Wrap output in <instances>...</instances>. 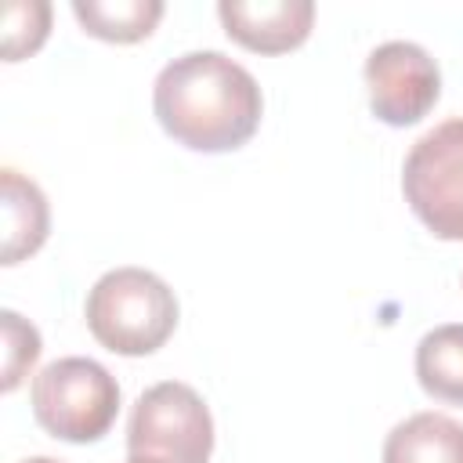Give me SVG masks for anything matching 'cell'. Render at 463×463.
Masks as SVG:
<instances>
[{
  "label": "cell",
  "instance_id": "1",
  "mask_svg": "<svg viewBox=\"0 0 463 463\" xmlns=\"http://www.w3.org/2000/svg\"><path fill=\"white\" fill-rule=\"evenodd\" d=\"M152 112L166 137L192 152L242 148L264 116V94L246 65L221 51H188L152 83Z\"/></svg>",
  "mask_w": 463,
  "mask_h": 463
},
{
  "label": "cell",
  "instance_id": "2",
  "mask_svg": "<svg viewBox=\"0 0 463 463\" xmlns=\"http://www.w3.org/2000/svg\"><path fill=\"white\" fill-rule=\"evenodd\" d=\"M90 336L123 358H141L159 351L177 329V297L174 289L145 268H112L105 271L83 304Z\"/></svg>",
  "mask_w": 463,
  "mask_h": 463
},
{
  "label": "cell",
  "instance_id": "3",
  "mask_svg": "<svg viewBox=\"0 0 463 463\" xmlns=\"http://www.w3.org/2000/svg\"><path fill=\"white\" fill-rule=\"evenodd\" d=\"M29 402L36 423L51 438L87 445L112 430L119 416V383L101 362L69 354L33 376Z\"/></svg>",
  "mask_w": 463,
  "mask_h": 463
},
{
  "label": "cell",
  "instance_id": "4",
  "mask_svg": "<svg viewBox=\"0 0 463 463\" xmlns=\"http://www.w3.org/2000/svg\"><path fill=\"white\" fill-rule=\"evenodd\" d=\"M127 452L166 463H210L213 416L199 391L181 380L141 391L127 420Z\"/></svg>",
  "mask_w": 463,
  "mask_h": 463
},
{
  "label": "cell",
  "instance_id": "5",
  "mask_svg": "<svg viewBox=\"0 0 463 463\" xmlns=\"http://www.w3.org/2000/svg\"><path fill=\"white\" fill-rule=\"evenodd\" d=\"M402 192L434 239L463 242V119L438 123L409 148Z\"/></svg>",
  "mask_w": 463,
  "mask_h": 463
},
{
  "label": "cell",
  "instance_id": "6",
  "mask_svg": "<svg viewBox=\"0 0 463 463\" xmlns=\"http://www.w3.org/2000/svg\"><path fill=\"white\" fill-rule=\"evenodd\" d=\"M369 109L387 127L420 123L441 94L438 61L412 40H387L365 58Z\"/></svg>",
  "mask_w": 463,
  "mask_h": 463
},
{
  "label": "cell",
  "instance_id": "7",
  "mask_svg": "<svg viewBox=\"0 0 463 463\" xmlns=\"http://www.w3.org/2000/svg\"><path fill=\"white\" fill-rule=\"evenodd\" d=\"M217 18L239 47L253 54H286L297 51L315 25L311 0H221Z\"/></svg>",
  "mask_w": 463,
  "mask_h": 463
},
{
  "label": "cell",
  "instance_id": "8",
  "mask_svg": "<svg viewBox=\"0 0 463 463\" xmlns=\"http://www.w3.org/2000/svg\"><path fill=\"white\" fill-rule=\"evenodd\" d=\"M0 188H4V246H0V264H18L25 257H33L51 232V206L47 195L40 192L36 181H29L25 174H18L14 166H7L0 174Z\"/></svg>",
  "mask_w": 463,
  "mask_h": 463
},
{
  "label": "cell",
  "instance_id": "9",
  "mask_svg": "<svg viewBox=\"0 0 463 463\" xmlns=\"http://www.w3.org/2000/svg\"><path fill=\"white\" fill-rule=\"evenodd\" d=\"M380 463H463V423L445 412H416L391 427Z\"/></svg>",
  "mask_w": 463,
  "mask_h": 463
},
{
  "label": "cell",
  "instance_id": "10",
  "mask_svg": "<svg viewBox=\"0 0 463 463\" xmlns=\"http://www.w3.org/2000/svg\"><path fill=\"white\" fill-rule=\"evenodd\" d=\"M416 380L430 398L463 405V322H445L420 336Z\"/></svg>",
  "mask_w": 463,
  "mask_h": 463
},
{
  "label": "cell",
  "instance_id": "11",
  "mask_svg": "<svg viewBox=\"0 0 463 463\" xmlns=\"http://www.w3.org/2000/svg\"><path fill=\"white\" fill-rule=\"evenodd\" d=\"M163 11L166 7L159 0H72V14L83 33L105 43H137L152 36Z\"/></svg>",
  "mask_w": 463,
  "mask_h": 463
},
{
  "label": "cell",
  "instance_id": "12",
  "mask_svg": "<svg viewBox=\"0 0 463 463\" xmlns=\"http://www.w3.org/2000/svg\"><path fill=\"white\" fill-rule=\"evenodd\" d=\"M51 33V4L14 0L4 7V61H22L43 47Z\"/></svg>",
  "mask_w": 463,
  "mask_h": 463
},
{
  "label": "cell",
  "instance_id": "13",
  "mask_svg": "<svg viewBox=\"0 0 463 463\" xmlns=\"http://www.w3.org/2000/svg\"><path fill=\"white\" fill-rule=\"evenodd\" d=\"M4 391L11 394L40 358V333L18 311H4Z\"/></svg>",
  "mask_w": 463,
  "mask_h": 463
},
{
  "label": "cell",
  "instance_id": "14",
  "mask_svg": "<svg viewBox=\"0 0 463 463\" xmlns=\"http://www.w3.org/2000/svg\"><path fill=\"white\" fill-rule=\"evenodd\" d=\"M127 463H166V459H152V456H127Z\"/></svg>",
  "mask_w": 463,
  "mask_h": 463
},
{
  "label": "cell",
  "instance_id": "15",
  "mask_svg": "<svg viewBox=\"0 0 463 463\" xmlns=\"http://www.w3.org/2000/svg\"><path fill=\"white\" fill-rule=\"evenodd\" d=\"M22 463H61V459H51V456H29V459H22Z\"/></svg>",
  "mask_w": 463,
  "mask_h": 463
}]
</instances>
